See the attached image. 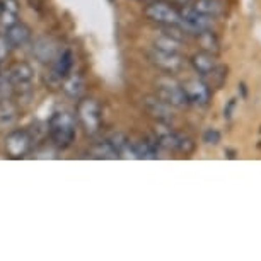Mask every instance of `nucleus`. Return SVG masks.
I'll return each instance as SVG.
<instances>
[{
    "label": "nucleus",
    "mask_w": 261,
    "mask_h": 261,
    "mask_svg": "<svg viewBox=\"0 0 261 261\" xmlns=\"http://www.w3.org/2000/svg\"><path fill=\"white\" fill-rule=\"evenodd\" d=\"M48 132L58 149H67L75 139V116L68 111H57L48 123Z\"/></svg>",
    "instance_id": "1"
},
{
    "label": "nucleus",
    "mask_w": 261,
    "mask_h": 261,
    "mask_svg": "<svg viewBox=\"0 0 261 261\" xmlns=\"http://www.w3.org/2000/svg\"><path fill=\"white\" fill-rule=\"evenodd\" d=\"M155 87H157V97L164 101L166 105H169L172 108H179V110L190 106V101L183 89V84L178 82L176 79L162 75L157 79Z\"/></svg>",
    "instance_id": "2"
},
{
    "label": "nucleus",
    "mask_w": 261,
    "mask_h": 261,
    "mask_svg": "<svg viewBox=\"0 0 261 261\" xmlns=\"http://www.w3.org/2000/svg\"><path fill=\"white\" fill-rule=\"evenodd\" d=\"M77 118L84 126L87 135H96L99 134L101 125H102V111L99 102L91 97H84L79 101L77 105Z\"/></svg>",
    "instance_id": "3"
},
{
    "label": "nucleus",
    "mask_w": 261,
    "mask_h": 261,
    "mask_svg": "<svg viewBox=\"0 0 261 261\" xmlns=\"http://www.w3.org/2000/svg\"><path fill=\"white\" fill-rule=\"evenodd\" d=\"M155 140L157 145L164 147L167 150H174V152H183V154H190L195 150V142L186 137L183 134L171 130L169 126L159 125L155 130Z\"/></svg>",
    "instance_id": "4"
},
{
    "label": "nucleus",
    "mask_w": 261,
    "mask_h": 261,
    "mask_svg": "<svg viewBox=\"0 0 261 261\" xmlns=\"http://www.w3.org/2000/svg\"><path fill=\"white\" fill-rule=\"evenodd\" d=\"M72 65H73V53L68 50V48H67V50L58 51L57 57L53 58L50 72H48L46 77H45V82L51 87V89L62 87L63 79L70 73Z\"/></svg>",
    "instance_id": "5"
},
{
    "label": "nucleus",
    "mask_w": 261,
    "mask_h": 261,
    "mask_svg": "<svg viewBox=\"0 0 261 261\" xmlns=\"http://www.w3.org/2000/svg\"><path fill=\"white\" fill-rule=\"evenodd\" d=\"M179 17H181L179 28L183 29L185 33L201 34L203 31H208V29H212V19H214V17L205 16V14L195 11L193 7L185 9V11L179 14Z\"/></svg>",
    "instance_id": "6"
},
{
    "label": "nucleus",
    "mask_w": 261,
    "mask_h": 261,
    "mask_svg": "<svg viewBox=\"0 0 261 261\" xmlns=\"http://www.w3.org/2000/svg\"><path fill=\"white\" fill-rule=\"evenodd\" d=\"M145 17L152 22H157L161 26H179V12L166 6V4H150L145 9Z\"/></svg>",
    "instance_id": "7"
},
{
    "label": "nucleus",
    "mask_w": 261,
    "mask_h": 261,
    "mask_svg": "<svg viewBox=\"0 0 261 261\" xmlns=\"http://www.w3.org/2000/svg\"><path fill=\"white\" fill-rule=\"evenodd\" d=\"M183 89L186 92L190 105L195 106H206L210 101V87L206 86L201 79H190L183 84Z\"/></svg>",
    "instance_id": "8"
},
{
    "label": "nucleus",
    "mask_w": 261,
    "mask_h": 261,
    "mask_svg": "<svg viewBox=\"0 0 261 261\" xmlns=\"http://www.w3.org/2000/svg\"><path fill=\"white\" fill-rule=\"evenodd\" d=\"M31 135L26 130H16L7 135L6 139V150L11 157H24L28 150L31 149Z\"/></svg>",
    "instance_id": "9"
},
{
    "label": "nucleus",
    "mask_w": 261,
    "mask_h": 261,
    "mask_svg": "<svg viewBox=\"0 0 261 261\" xmlns=\"http://www.w3.org/2000/svg\"><path fill=\"white\" fill-rule=\"evenodd\" d=\"M4 36H6L11 48H19V46H24L29 39H31V29L24 22L17 21V22H14L12 26H7Z\"/></svg>",
    "instance_id": "10"
},
{
    "label": "nucleus",
    "mask_w": 261,
    "mask_h": 261,
    "mask_svg": "<svg viewBox=\"0 0 261 261\" xmlns=\"http://www.w3.org/2000/svg\"><path fill=\"white\" fill-rule=\"evenodd\" d=\"M144 106H145V110L147 113L152 116V118H155L157 121H161V123H171L172 120V115H171V106L169 105H166L164 101L159 99V97H145L144 99Z\"/></svg>",
    "instance_id": "11"
},
{
    "label": "nucleus",
    "mask_w": 261,
    "mask_h": 261,
    "mask_svg": "<svg viewBox=\"0 0 261 261\" xmlns=\"http://www.w3.org/2000/svg\"><path fill=\"white\" fill-rule=\"evenodd\" d=\"M157 142L150 140H130V152L128 157L132 159H157Z\"/></svg>",
    "instance_id": "12"
},
{
    "label": "nucleus",
    "mask_w": 261,
    "mask_h": 261,
    "mask_svg": "<svg viewBox=\"0 0 261 261\" xmlns=\"http://www.w3.org/2000/svg\"><path fill=\"white\" fill-rule=\"evenodd\" d=\"M150 60L154 62L157 67H161L162 70H167V72H176L183 65V60H181V57L178 53H167V51H159V50H154V53L150 55Z\"/></svg>",
    "instance_id": "13"
},
{
    "label": "nucleus",
    "mask_w": 261,
    "mask_h": 261,
    "mask_svg": "<svg viewBox=\"0 0 261 261\" xmlns=\"http://www.w3.org/2000/svg\"><path fill=\"white\" fill-rule=\"evenodd\" d=\"M7 75L11 77V81L14 82V86H26L33 81L34 70L33 67L26 62H17L9 68Z\"/></svg>",
    "instance_id": "14"
},
{
    "label": "nucleus",
    "mask_w": 261,
    "mask_h": 261,
    "mask_svg": "<svg viewBox=\"0 0 261 261\" xmlns=\"http://www.w3.org/2000/svg\"><path fill=\"white\" fill-rule=\"evenodd\" d=\"M191 65H193L195 70L200 73L201 79H203L217 67L215 55H212V53H208V51L195 53L193 58H191Z\"/></svg>",
    "instance_id": "15"
},
{
    "label": "nucleus",
    "mask_w": 261,
    "mask_h": 261,
    "mask_svg": "<svg viewBox=\"0 0 261 261\" xmlns=\"http://www.w3.org/2000/svg\"><path fill=\"white\" fill-rule=\"evenodd\" d=\"M57 45H55V41H51V39H46V38H43V39H39V41H36V45H34L33 48V55L38 58L39 62H43V63H48V62H53V58L57 57Z\"/></svg>",
    "instance_id": "16"
},
{
    "label": "nucleus",
    "mask_w": 261,
    "mask_h": 261,
    "mask_svg": "<svg viewBox=\"0 0 261 261\" xmlns=\"http://www.w3.org/2000/svg\"><path fill=\"white\" fill-rule=\"evenodd\" d=\"M193 9L208 17H217L224 12L225 6L222 0H196Z\"/></svg>",
    "instance_id": "17"
},
{
    "label": "nucleus",
    "mask_w": 261,
    "mask_h": 261,
    "mask_svg": "<svg viewBox=\"0 0 261 261\" xmlns=\"http://www.w3.org/2000/svg\"><path fill=\"white\" fill-rule=\"evenodd\" d=\"M17 121V108L11 99L0 101V128H11Z\"/></svg>",
    "instance_id": "18"
},
{
    "label": "nucleus",
    "mask_w": 261,
    "mask_h": 261,
    "mask_svg": "<svg viewBox=\"0 0 261 261\" xmlns=\"http://www.w3.org/2000/svg\"><path fill=\"white\" fill-rule=\"evenodd\" d=\"M62 89L68 97H81L84 92V81L79 73H73V75H67L62 82Z\"/></svg>",
    "instance_id": "19"
},
{
    "label": "nucleus",
    "mask_w": 261,
    "mask_h": 261,
    "mask_svg": "<svg viewBox=\"0 0 261 261\" xmlns=\"http://www.w3.org/2000/svg\"><path fill=\"white\" fill-rule=\"evenodd\" d=\"M154 48L159 51H167V53H179L181 48V41L176 38L169 36V34H161L159 38H155L154 41Z\"/></svg>",
    "instance_id": "20"
},
{
    "label": "nucleus",
    "mask_w": 261,
    "mask_h": 261,
    "mask_svg": "<svg viewBox=\"0 0 261 261\" xmlns=\"http://www.w3.org/2000/svg\"><path fill=\"white\" fill-rule=\"evenodd\" d=\"M91 157H94V159H120V155H118V152L115 150V147H113L108 140L99 142V144H96L92 147Z\"/></svg>",
    "instance_id": "21"
},
{
    "label": "nucleus",
    "mask_w": 261,
    "mask_h": 261,
    "mask_svg": "<svg viewBox=\"0 0 261 261\" xmlns=\"http://www.w3.org/2000/svg\"><path fill=\"white\" fill-rule=\"evenodd\" d=\"M198 39H200V45H201V48H203V51H208V53H212V55H217V53H219L220 43H219L217 34L212 33V29L198 34Z\"/></svg>",
    "instance_id": "22"
},
{
    "label": "nucleus",
    "mask_w": 261,
    "mask_h": 261,
    "mask_svg": "<svg viewBox=\"0 0 261 261\" xmlns=\"http://www.w3.org/2000/svg\"><path fill=\"white\" fill-rule=\"evenodd\" d=\"M14 82L11 81V77L7 75H0V101L11 99L14 94Z\"/></svg>",
    "instance_id": "23"
},
{
    "label": "nucleus",
    "mask_w": 261,
    "mask_h": 261,
    "mask_svg": "<svg viewBox=\"0 0 261 261\" xmlns=\"http://www.w3.org/2000/svg\"><path fill=\"white\" fill-rule=\"evenodd\" d=\"M220 132L219 130H215V128H208V130H205V134H203V142L206 145H217L220 142Z\"/></svg>",
    "instance_id": "24"
},
{
    "label": "nucleus",
    "mask_w": 261,
    "mask_h": 261,
    "mask_svg": "<svg viewBox=\"0 0 261 261\" xmlns=\"http://www.w3.org/2000/svg\"><path fill=\"white\" fill-rule=\"evenodd\" d=\"M9 51H11V45L7 43L6 36H0V63L9 57Z\"/></svg>",
    "instance_id": "25"
},
{
    "label": "nucleus",
    "mask_w": 261,
    "mask_h": 261,
    "mask_svg": "<svg viewBox=\"0 0 261 261\" xmlns=\"http://www.w3.org/2000/svg\"><path fill=\"white\" fill-rule=\"evenodd\" d=\"M2 11L17 14V16H19V2H17V0H4V2H2Z\"/></svg>",
    "instance_id": "26"
},
{
    "label": "nucleus",
    "mask_w": 261,
    "mask_h": 261,
    "mask_svg": "<svg viewBox=\"0 0 261 261\" xmlns=\"http://www.w3.org/2000/svg\"><path fill=\"white\" fill-rule=\"evenodd\" d=\"M234 108H236V99H229L227 106L224 108V116L227 118V120H230L232 118V113H234Z\"/></svg>",
    "instance_id": "27"
},
{
    "label": "nucleus",
    "mask_w": 261,
    "mask_h": 261,
    "mask_svg": "<svg viewBox=\"0 0 261 261\" xmlns=\"http://www.w3.org/2000/svg\"><path fill=\"white\" fill-rule=\"evenodd\" d=\"M239 91H241V94H243V97L246 99V96H248V91H246V84H243V82L239 84Z\"/></svg>",
    "instance_id": "28"
},
{
    "label": "nucleus",
    "mask_w": 261,
    "mask_h": 261,
    "mask_svg": "<svg viewBox=\"0 0 261 261\" xmlns=\"http://www.w3.org/2000/svg\"><path fill=\"white\" fill-rule=\"evenodd\" d=\"M174 2H179V4H188L190 0H174Z\"/></svg>",
    "instance_id": "29"
},
{
    "label": "nucleus",
    "mask_w": 261,
    "mask_h": 261,
    "mask_svg": "<svg viewBox=\"0 0 261 261\" xmlns=\"http://www.w3.org/2000/svg\"><path fill=\"white\" fill-rule=\"evenodd\" d=\"M0 11H2V0H0Z\"/></svg>",
    "instance_id": "30"
}]
</instances>
